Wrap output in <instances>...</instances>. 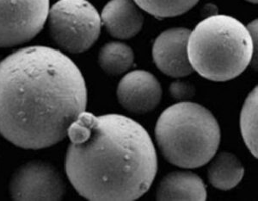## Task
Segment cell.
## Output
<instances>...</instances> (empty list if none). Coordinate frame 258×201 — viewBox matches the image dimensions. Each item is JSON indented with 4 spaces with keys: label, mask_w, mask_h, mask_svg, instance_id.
<instances>
[{
    "label": "cell",
    "mask_w": 258,
    "mask_h": 201,
    "mask_svg": "<svg viewBox=\"0 0 258 201\" xmlns=\"http://www.w3.org/2000/svg\"><path fill=\"white\" fill-rule=\"evenodd\" d=\"M158 200H206L205 184L190 171H174L162 179L156 192Z\"/></svg>",
    "instance_id": "11"
},
{
    "label": "cell",
    "mask_w": 258,
    "mask_h": 201,
    "mask_svg": "<svg viewBox=\"0 0 258 201\" xmlns=\"http://www.w3.org/2000/svg\"><path fill=\"white\" fill-rule=\"evenodd\" d=\"M10 195L15 200H60L66 184L58 169L41 161L25 163L12 175Z\"/></svg>",
    "instance_id": "7"
},
{
    "label": "cell",
    "mask_w": 258,
    "mask_h": 201,
    "mask_svg": "<svg viewBox=\"0 0 258 201\" xmlns=\"http://www.w3.org/2000/svg\"><path fill=\"white\" fill-rule=\"evenodd\" d=\"M170 92L171 96L176 99L183 100L192 97L194 95L193 86L188 83L176 81L170 85Z\"/></svg>",
    "instance_id": "16"
},
{
    "label": "cell",
    "mask_w": 258,
    "mask_h": 201,
    "mask_svg": "<svg viewBox=\"0 0 258 201\" xmlns=\"http://www.w3.org/2000/svg\"><path fill=\"white\" fill-rule=\"evenodd\" d=\"M208 178L216 189L228 191L240 183L244 168L238 157L227 151L214 155L209 161Z\"/></svg>",
    "instance_id": "12"
},
{
    "label": "cell",
    "mask_w": 258,
    "mask_h": 201,
    "mask_svg": "<svg viewBox=\"0 0 258 201\" xmlns=\"http://www.w3.org/2000/svg\"><path fill=\"white\" fill-rule=\"evenodd\" d=\"M66 173L89 200L138 199L158 171L155 147L147 130L120 114L83 112L68 130Z\"/></svg>",
    "instance_id": "2"
},
{
    "label": "cell",
    "mask_w": 258,
    "mask_h": 201,
    "mask_svg": "<svg viewBox=\"0 0 258 201\" xmlns=\"http://www.w3.org/2000/svg\"><path fill=\"white\" fill-rule=\"evenodd\" d=\"M246 1H248V2H250V3H257V0H246Z\"/></svg>",
    "instance_id": "17"
},
{
    "label": "cell",
    "mask_w": 258,
    "mask_h": 201,
    "mask_svg": "<svg viewBox=\"0 0 258 201\" xmlns=\"http://www.w3.org/2000/svg\"><path fill=\"white\" fill-rule=\"evenodd\" d=\"M190 32L186 28H172L164 30L156 38L153 47V62L163 74L181 78L193 73L187 51Z\"/></svg>",
    "instance_id": "8"
},
{
    "label": "cell",
    "mask_w": 258,
    "mask_h": 201,
    "mask_svg": "<svg viewBox=\"0 0 258 201\" xmlns=\"http://www.w3.org/2000/svg\"><path fill=\"white\" fill-rule=\"evenodd\" d=\"M47 18L53 41L70 53L88 51L101 33V16L87 0H59Z\"/></svg>",
    "instance_id": "5"
},
{
    "label": "cell",
    "mask_w": 258,
    "mask_h": 201,
    "mask_svg": "<svg viewBox=\"0 0 258 201\" xmlns=\"http://www.w3.org/2000/svg\"><path fill=\"white\" fill-rule=\"evenodd\" d=\"M188 57L200 76L224 82L237 78L252 63L256 68L257 47L240 21L213 15L201 21L188 37Z\"/></svg>",
    "instance_id": "3"
},
{
    "label": "cell",
    "mask_w": 258,
    "mask_h": 201,
    "mask_svg": "<svg viewBox=\"0 0 258 201\" xmlns=\"http://www.w3.org/2000/svg\"><path fill=\"white\" fill-rule=\"evenodd\" d=\"M155 137L167 162L182 169H197L216 154L221 134L209 110L200 104L182 101L159 116Z\"/></svg>",
    "instance_id": "4"
},
{
    "label": "cell",
    "mask_w": 258,
    "mask_h": 201,
    "mask_svg": "<svg viewBox=\"0 0 258 201\" xmlns=\"http://www.w3.org/2000/svg\"><path fill=\"white\" fill-rule=\"evenodd\" d=\"M117 98L124 109L135 114H145L155 109L162 98V87L149 72L135 70L120 80Z\"/></svg>",
    "instance_id": "9"
},
{
    "label": "cell",
    "mask_w": 258,
    "mask_h": 201,
    "mask_svg": "<svg viewBox=\"0 0 258 201\" xmlns=\"http://www.w3.org/2000/svg\"><path fill=\"white\" fill-rule=\"evenodd\" d=\"M134 52L128 45L111 41L100 49L98 63L106 74L117 76L128 71L134 64Z\"/></svg>",
    "instance_id": "13"
},
{
    "label": "cell",
    "mask_w": 258,
    "mask_h": 201,
    "mask_svg": "<svg viewBox=\"0 0 258 201\" xmlns=\"http://www.w3.org/2000/svg\"><path fill=\"white\" fill-rule=\"evenodd\" d=\"M101 19L109 35L121 40L136 36L144 24V16L132 0H110L103 7Z\"/></svg>",
    "instance_id": "10"
},
{
    "label": "cell",
    "mask_w": 258,
    "mask_h": 201,
    "mask_svg": "<svg viewBox=\"0 0 258 201\" xmlns=\"http://www.w3.org/2000/svg\"><path fill=\"white\" fill-rule=\"evenodd\" d=\"M199 0H134L145 12L157 18H173L182 15L198 3Z\"/></svg>",
    "instance_id": "15"
},
{
    "label": "cell",
    "mask_w": 258,
    "mask_h": 201,
    "mask_svg": "<svg viewBox=\"0 0 258 201\" xmlns=\"http://www.w3.org/2000/svg\"><path fill=\"white\" fill-rule=\"evenodd\" d=\"M257 86L247 97L241 111L240 129L243 141L257 158Z\"/></svg>",
    "instance_id": "14"
},
{
    "label": "cell",
    "mask_w": 258,
    "mask_h": 201,
    "mask_svg": "<svg viewBox=\"0 0 258 201\" xmlns=\"http://www.w3.org/2000/svg\"><path fill=\"white\" fill-rule=\"evenodd\" d=\"M49 0H0V47L25 43L43 29Z\"/></svg>",
    "instance_id": "6"
},
{
    "label": "cell",
    "mask_w": 258,
    "mask_h": 201,
    "mask_svg": "<svg viewBox=\"0 0 258 201\" xmlns=\"http://www.w3.org/2000/svg\"><path fill=\"white\" fill-rule=\"evenodd\" d=\"M87 101L83 74L59 51L24 47L0 62V135L19 148L61 142Z\"/></svg>",
    "instance_id": "1"
}]
</instances>
